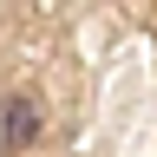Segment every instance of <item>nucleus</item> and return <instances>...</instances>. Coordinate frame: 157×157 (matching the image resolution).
<instances>
[{
  "label": "nucleus",
  "instance_id": "1",
  "mask_svg": "<svg viewBox=\"0 0 157 157\" xmlns=\"http://www.w3.org/2000/svg\"><path fill=\"white\" fill-rule=\"evenodd\" d=\"M33 137H39V105L33 98H13L7 105V151H26Z\"/></svg>",
  "mask_w": 157,
  "mask_h": 157
}]
</instances>
